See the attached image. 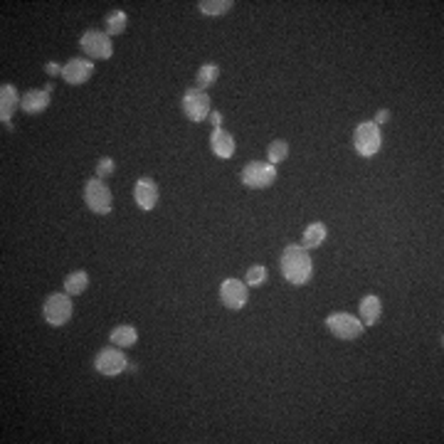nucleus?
I'll use <instances>...</instances> for the list:
<instances>
[{
    "mask_svg": "<svg viewBox=\"0 0 444 444\" xmlns=\"http://www.w3.org/2000/svg\"><path fill=\"white\" fill-rule=\"evenodd\" d=\"M282 274L289 284L294 286H304L314 274V264H311V257H308V249H304L302 244H289V247L282 252Z\"/></svg>",
    "mask_w": 444,
    "mask_h": 444,
    "instance_id": "obj_1",
    "label": "nucleus"
},
{
    "mask_svg": "<svg viewBox=\"0 0 444 444\" xmlns=\"http://www.w3.org/2000/svg\"><path fill=\"white\" fill-rule=\"evenodd\" d=\"M353 146L363 158H370L380 151L383 146V136H380V126H375L373 121H363L358 124L353 134Z\"/></svg>",
    "mask_w": 444,
    "mask_h": 444,
    "instance_id": "obj_2",
    "label": "nucleus"
},
{
    "mask_svg": "<svg viewBox=\"0 0 444 444\" xmlns=\"http://www.w3.org/2000/svg\"><path fill=\"white\" fill-rule=\"evenodd\" d=\"M42 314H45V321L50 326H65L67 321L72 319V299L67 291H54L45 299V308H42Z\"/></svg>",
    "mask_w": 444,
    "mask_h": 444,
    "instance_id": "obj_3",
    "label": "nucleus"
},
{
    "mask_svg": "<svg viewBox=\"0 0 444 444\" xmlns=\"http://www.w3.org/2000/svg\"><path fill=\"white\" fill-rule=\"evenodd\" d=\"M210 112H213V99L207 96L205 89L195 87V89H188L183 94V114L190 121L200 124V121H205L210 116Z\"/></svg>",
    "mask_w": 444,
    "mask_h": 444,
    "instance_id": "obj_4",
    "label": "nucleus"
},
{
    "mask_svg": "<svg viewBox=\"0 0 444 444\" xmlns=\"http://www.w3.org/2000/svg\"><path fill=\"white\" fill-rule=\"evenodd\" d=\"M79 47L89 59H109L114 54L112 37L107 32H101V30H87L79 37Z\"/></svg>",
    "mask_w": 444,
    "mask_h": 444,
    "instance_id": "obj_5",
    "label": "nucleus"
},
{
    "mask_svg": "<svg viewBox=\"0 0 444 444\" xmlns=\"http://www.w3.org/2000/svg\"><path fill=\"white\" fill-rule=\"evenodd\" d=\"M242 183L252 190H264L277 180V166L272 163H262V160H252L242 171Z\"/></svg>",
    "mask_w": 444,
    "mask_h": 444,
    "instance_id": "obj_6",
    "label": "nucleus"
},
{
    "mask_svg": "<svg viewBox=\"0 0 444 444\" xmlns=\"http://www.w3.org/2000/svg\"><path fill=\"white\" fill-rule=\"evenodd\" d=\"M326 326H328V331L333 333L336 338L341 341H353L358 338L363 331H366V326H363L361 319H355L353 314H343V311H336L326 319Z\"/></svg>",
    "mask_w": 444,
    "mask_h": 444,
    "instance_id": "obj_7",
    "label": "nucleus"
},
{
    "mask_svg": "<svg viewBox=\"0 0 444 444\" xmlns=\"http://www.w3.org/2000/svg\"><path fill=\"white\" fill-rule=\"evenodd\" d=\"M84 202L89 205V210L96 215H107L112 213V190L104 180L94 178V180H89L84 185Z\"/></svg>",
    "mask_w": 444,
    "mask_h": 444,
    "instance_id": "obj_8",
    "label": "nucleus"
},
{
    "mask_svg": "<svg viewBox=\"0 0 444 444\" xmlns=\"http://www.w3.org/2000/svg\"><path fill=\"white\" fill-rule=\"evenodd\" d=\"M94 368L96 373L107 375V378H114V375H121L129 368V358L121 353V348L112 346V348H101L94 358Z\"/></svg>",
    "mask_w": 444,
    "mask_h": 444,
    "instance_id": "obj_9",
    "label": "nucleus"
},
{
    "mask_svg": "<svg viewBox=\"0 0 444 444\" xmlns=\"http://www.w3.org/2000/svg\"><path fill=\"white\" fill-rule=\"evenodd\" d=\"M247 299H249L247 284L240 282V279H225L222 286H220V302L225 304L227 308H232V311L247 306Z\"/></svg>",
    "mask_w": 444,
    "mask_h": 444,
    "instance_id": "obj_10",
    "label": "nucleus"
},
{
    "mask_svg": "<svg viewBox=\"0 0 444 444\" xmlns=\"http://www.w3.org/2000/svg\"><path fill=\"white\" fill-rule=\"evenodd\" d=\"M94 74V65H92V59L87 57H72L65 67H62V79L72 87H79L84 84L89 77Z\"/></svg>",
    "mask_w": 444,
    "mask_h": 444,
    "instance_id": "obj_11",
    "label": "nucleus"
},
{
    "mask_svg": "<svg viewBox=\"0 0 444 444\" xmlns=\"http://www.w3.org/2000/svg\"><path fill=\"white\" fill-rule=\"evenodd\" d=\"M134 198H136V205L141 210H154L156 202H158V185H156L154 178H138Z\"/></svg>",
    "mask_w": 444,
    "mask_h": 444,
    "instance_id": "obj_12",
    "label": "nucleus"
},
{
    "mask_svg": "<svg viewBox=\"0 0 444 444\" xmlns=\"http://www.w3.org/2000/svg\"><path fill=\"white\" fill-rule=\"evenodd\" d=\"M50 107V92L47 89H30L20 96V109L25 114H40Z\"/></svg>",
    "mask_w": 444,
    "mask_h": 444,
    "instance_id": "obj_13",
    "label": "nucleus"
},
{
    "mask_svg": "<svg viewBox=\"0 0 444 444\" xmlns=\"http://www.w3.org/2000/svg\"><path fill=\"white\" fill-rule=\"evenodd\" d=\"M18 107H20V96H18V92H15V87H12V84H3V87H0V121H3V124H10L12 112Z\"/></svg>",
    "mask_w": 444,
    "mask_h": 444,
    "instance_id": "obj_14",
    "label": "nucleus"
},
{
    "mask_svg": "<svg viewBox=\"0 0 444 444\" xmlns=\"http://www.w3.org/2000/svg\"><path fill=\"white\" fill-rule=\"evenodd\" d=\"M210 146H213V154L218 156V158H232V156H235V138H232V134H227L225 129H213Z\"/></svg>",
    "mask_w": 444,
    "mask_h": 444,
    "instance_id": "obj_15",
    "label": "nucleus"
},
{
    "mask_svg": "<svg viewBox=\"0 0 444 444\" xmlns=\"http://www.w3.org/2000/svg\"><path fill=\"white\" fill-rule=\"evenodd\" d=\"M383 314V302L375 294H368L361 299V321L363 326H373Z\"/></svg>",
    "mask_w": 444,
    "mask_h": 444,
    "instance_id": "obj_16",
    "label": "nucleus"
},
{
    "mask_svg": "<svg viewBox=\"0 0 444 444\" xmlns=\"http://www.w3.org/2000/svg\"><path fill=\"white\" fill-rule=\"evenodd\" d=\"M109 341H112V346H116V348H131V346L138 341V331L134 326H116L112 331V336H109Z\"/></svg>",
    "mask_w": 444,
    "mask_h": 444,
    "instance_id": "obj_17",
    "label": "nucleus"
},
{
    "mask_svg": "<svg viewBox=\"0 0 444 444\" xmlns=\"http://www.w3.org/2000/svg\"><path fill=\"white\" fill-rule=\"evenodd\" d=\"M326 235H328V230H326L324 222H314V225H308L306 232H304L302 247H304V249L321 247V244H324V240H326Z\"/></svg>",
    "mask_w": 444,
    "mask_h": 444,
    "instance_id": "obj_18",
    "label": "nucleus"
},
{
    "mask_svg": "<svg viewBox=\"0 0 444 444\" xmlns=\"http://www.w3.org/2000/svg\"><path fill=\"white\" fill-rule=\"evenodd\" d=\"M89 286V274L87 272H72V274H67L65 277V291L70 296H79V294H84V289Z\"/></svg>",
    "mask_w": 444,
    "mask_h": 444,
    "instance_id": "obj_19",
    "label": "nucleus"
},
{
    "mask_svg": "<svg viewBox=\"0 0 444 444\" xmlns=\"http://www.w3.org/2000/svg\"><path fill=\"white\" fill-rule=\"evenodd\" d=\"M126 23H129V18H126L124 10H112L107 15V23H104V32H107L109 37L121 35L126 30Z\"/></svg>",
    "mask_w": 444,
    "mask_h": 444,
    "instance_id": "obj_20",
    "label": "nucleus"
},
{
    "mask_svg": "<svg viewBox=\"0 0 444 444\" xmlns=\"http://www.w3.org/2000/svg\"><path fill=\"white\" fill-rule=\"evenodd\" d=\"M220 77V67L213 65V62H207V65H202L200 70H198V89H205V87H213L215 82H218Z\"/></svg>",
    "mask_w": 444,
    "mask_h": 444,
    "instance_id": "obj_21",
    "label": "nucleus"
},
{
    "mask_svg": "<svg viewBox=\"0 0 444 444\" xmlns=\"http://www.w3.org/2000/svg\"><path fill=\"white\" fill-rule=\"evenodd\" d=\"M198 8H200L202 15H225L227 10L232 8V0H200L198 3Z\"/></svg>",
    "mask_w": 444,
    "mask_h": 444,
    "instance_id": "obj_22",
    "label": "nucleus"
},
{
    "mask_svg": "<svg viewBox=\"0 0 444 444\" xmlns=\"http://www.w3.org/2000/svg\"><path fill=\"white\" fill-rule=\"evenodd\" d=\"M286 156H289V143H286L284 138H277V141L269 143L266 158H269V163H272V166H277V163H284Z\"/></svg>",
    "mask_w": 444,
    "mask_h": 444,
    "instance_id": "obj_23",
    "label": "nucleus"
},
{
    "mask_svg": "<svg viewBox=\"0 0 444 444\" xmlns=\"http://www.w3.org/2000/svg\"><path fill=\"white\" fill-rule=\"evenodd\" d=\"M269 279V272H266V266L257 264V266H249L247 269V277H244V284L247 286H262Z\"/></svg>",
    "mask_w": 444,
    "mask_h": 444,
    "instance_id": "obj_24",
    "label": "nucleus"
},
{
    "mask_svg": "<svg viewBox=\"0 0 444 444\" xmlns=\"http://www.w3.org/2000/svg\"><path fill=\"white\" fill-rule=\"evenodd\" d=\"M112 173H114V160L112 158H101L99 163H96V178H99V180L109 178Z\"/></svg>",
    "mask_w": 444,
    "mask_h": 444,
    "instance_id": "obj_25",
    "label": "nucleus"
},
{
    "mask_svg": "<svg viewBox=\"0 0 444 444\" xmlns=\"http://www.w3.org/2000/svg\"><path fill=\"white\" fill-rule=\"evenodd\" d=\"M388 118H390V112H388V109H380V112L375 114V121H373V124H375V126H380V124H385Z\"/></svg>",
    "mask_w": 444,
    "mask_h": 444,
    "instance_id": "obj_26",
    "label": "nucleus"
},
{
    "mask_svg": "<svg viewBox=\"0 0 444 444\" xmlns=\"http://www.w3.org/2000/svg\"><path fill=\"white\" fill-rule=\"evenodd\" d=\"M210 121H213L215 129H222V126H220V124H222V114H220V112H210Z\"/></svg>",
    "mask_w": 444,
    "mask_h": 444,
    "instance_id": "obj_27",
    "label": "nucleus"
},
{
    "mask_svg": "<svg viewBox=\"0 0 444 444\" xmlns=\"http://www.w3.org/2000/svg\"><path fill=\"white\" fill-rule=\"evenodd\" d=\"M47 74H52V77H54V74H62V67H59L57 62H50V65H47Z\"/></svg>",
    "mask_w": 444,
    "mask_h": 444,
    "instance_id": "obj_28",
    "label": "nucleus"
}]
</instances>
